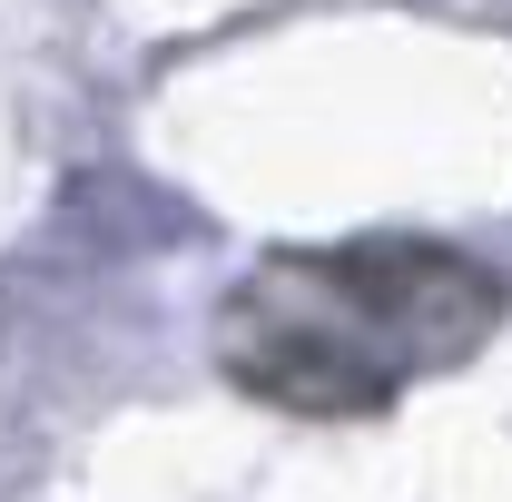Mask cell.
Masks as SVG:
<instances>
[{
  "label": "cell",
  "mask_w": 512,
  "mask_h": 502,
  "mask_svg": "<svg viewBox=\"0 0 512 502\" xmlns=\"http://www.w3.org/2000/svg\"><path fill=\"white\" fill-rule=\"evenodd\" d=\"M512 315V276L444 237L276 247L217 306V365L266 414L355 424L394 394L453 375Z\"/></svg>",
  "instance_id": "obj_1"
}]
</instances>
